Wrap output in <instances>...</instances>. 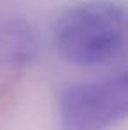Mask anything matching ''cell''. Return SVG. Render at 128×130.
Masks as SVG:
<instances>
[{
  "label": "cell",
  "instance_id": "6da1fadb",
  "mask_svg": "<svg viewBox=\"0 0 128 130\" xmlns=\"http://www.w3.org/2000/svg\"><path fill=\"white\" fill-rule=\"evenodd\" d=\"M126 44V7L118 0H86L68 7L54 26V47L79 67L107 63Z\"/></svg>",
  "mask_w": 128,
  "mask_h": 130
},
{
  "label": "cell",
  "instance_id": "7a4b0ae2",
  "mask_svg": "<svg viewBox=\"0 0 128 130\" xmlns=\"http://www.w3.org/2000/svg\"><path fill=\"white\" fill-rule=\"evenodd\" d=\"M128 112V76L79 83L60 93L58 114L63 130H105Z\"/></svg>",
  "mask_w": 128,
  "mask_h": 130
},
{
  "label": "cell",
  "instance_id": "3957f363",
  "mask_svg": "<svg viewBox=\"0 0 128 130\" xmlns=\"http://www.w3.org/2000/svg\"><path fill=\"white\" fill-rule=\"evenodd\" d=\"M39 53L37 30L20 18H0V72H16Z\"/></svg>",
  "mask_w": 128,
  "mask_h": 130
}]
</instances>
